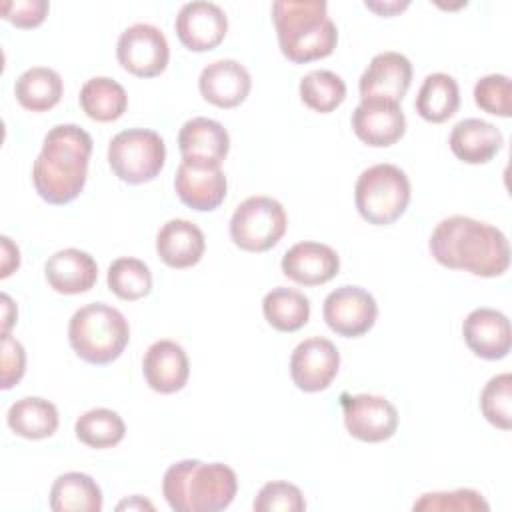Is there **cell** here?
<instances>
[{
	"label": "cell",
	"instance_id": "obj_26",
	"mask_svg": "<svg viewBox=\"0 0 512 512\" xmlns=\"http://www.w3.org/2000/svg\"><path fill=\"white\" fill-rule=\"evenodd\" d=\"M102 490L84 472H64L50 488V508L54 512H100Z\"/></svg>",
	"mask_w": 512,
	"mask_h": 512
},
{
	"label": "cell",
	"instance_id": "obj_36",
	"mask_svg": "<svg viewBox=\"0 0 512 512\" xmlns=\"http://www.w3.org/2000/svg\"><path fill=\"white\" fill-rule=\"evenodd\" d=\"M474 102L480 110L510 118L512 116V84L506 74H488L474 84Z\"/></svg>",
	"mask_w": 512,
	"mask_h": 512
},
{
	"label": "cell",
	"instance_id": "obj_42",
	"mask_svg": "<svg viewBox=\"0 0 512 512\" xmlns=\"http://www.w3.org/2000/svg\"><path fill=\"white\" fill-rule=\"evenodd\" d=\"M0 298H2V332H10V328L16 324L18 310L8 294H2Z\"/></svg>",
	"mask_w": 512,
	"mask_h": 512
},
{
	"label": "cell",
	"instance_id": "obj_33",
	"mask_svg": "<svg viewBox=\"0 0 512 512\" xmlns=\"http://www.w3.org/2000/svg\"><path fill=\"white\" fill-rule=\"evenodd\" d=\"M108 288L122 300H140L150 294L152 290V274L150 268L132 256H122L116 258L108 266V276H106Z\"/></svg>",
	"mask_w": 512,
	"mask_h": 512
},
{
	"label": "cell",
	"instance_id": "obj_16",
	"mask_svg": "<svg viewBox=\"0 0 512 512\" xmlns=\"http://www.w3.org/2000/svg\"><path fill=\"white\" fill-rule=\"evenodd\" d=\"M412 82V64L400 52L376 54L360 76L358 90L362 98H382L402 102Z\"/></svg>",
	"mask_w": 512,
	"mask_h": 512
},
{
	"label": "cell",
	"instance_id": "obj_17",
	"mask_svg": "<svg viewBox=\"0 0 512 512\" xmlns=\"http://www.w3.org/2000/svg\"><path fill=\"white\" fill-rule=\"evenodd\" d=\"M466 346L484 360H500L512 348L510 320L494 308H476L462 322Z\"/></svg>",
	"mask_w": 512,
	"mask_h": 512
},
{
	"label": "cell",
	"instance_id": "obj_15",
	"mask_svg": "<svg viewBox=\"0 0 512 512\" xmlns=\"http://www.w3.org/2000/svg\"><path fill=\"white\" fill-rule=\"evenodd\" d=\"M352 130L368 146L386 148L406 132V116L398 102L362 98L352 112Z\"/></svg>",
	"mask_w": 512,
	"mask_h": 512
},
{
	"label": "cell",
	"instance_id": "obj_18",
	"mask_svg": "<svg viewBox=\"0 0 512 512\" xmlns=\"http://www.w3.org/2000/svg\"><path fill=\"white\" fill-rule=\"evenodd\" d=\"M282 272L300 286H320L332 280L340 270V256L322 242L304 240L294 244L282 256Z\"/></svg>",
	"mask_w": 512,
	"mask_h": 512
},
{
	"label": "cell",
	"instance_id": "obj_31",
	"mask_svg": "<svg viewBox=\"0 0 512 512\" xmlns=\"http://www.w3.org/2000/svg\"><path fill=\"white\" fill-rule=\"evenodd\" d=\"M74 432L82 444L102 450L122 442L126 434V424L122 416L110 408H92L78 416Z\"/></svg>",
	"mask_w": 512,
	"mask_h": 512
},
{
	"label": "cell",
	"instance_id": "obj_40",
	"mask_svg": "<svg viewBox=\"0 0 512 512\" xmlns=\"http://www.w3.org/2000/svg\"><path fill=\"white\" fill-rule=\"evenodd\" d=\"M0 244H2L0 278H8L20 266V250H18V246L8 236H2Z\"/></svg>",
	"mask_w": 512,
	"mask_h": 512
},
{
	"label": "cell",
	"instance_id": "obj_1",
	"mask_svg": "<svg viewBox=\"0 0 512 512\" xmlns=\"http://www.w3.org/2000/svg\"><path fill=\"white\" fill-rule=\"evenodd\" d=\"M430 254L450 270L494 278L508 270L510 248L504 232L470 216H450L436 224L428 240Z\"/></svg>",
	"mask_w": 512,
	"mask_h": 512
},
{
	"label": "cell",
	"instance_id": "obj_41",
	"mask_svg": "<svg viewBox=\"0 0 512 512\" xmlns=\"http://www.w3.org/2000/svg\"><path fill=\"white\" fill-rule=\"evenodd\" d=\"M408 4H410L408 0H404V2H398V0H392V2H366V8L374 10L380 16H392V14H398L404 8H408Z\"/></svg>",
	"mask_w": 512,
	"mask_h": 512
},
{
	"label": "cell",
	"instance_id": "obj_13",
	"mask_svg": "<svg viewBox=\"0 0 512 512\" xmlns=\"http://www.w3.org/2000/svg\"><path fill=\"white\" fill-rule=\"evenodd\" d=\"M340 368V352L328 338L312 336L302 340L290 356L292 382L302 392L326 390Z\"/></svg>",
	"mask_w": 512,
	"mask_h": 512
},
{
	"label": "cell",
	"instance_id": "obj_22",
	"mask_svg": "<svg viewBox=\"0 0 512 512\" xmlns=\"http://www.w3.org/2000/svg\"><path fill=\"white\" fill-rule=\"evenodd\" d=\"M206 250L204 232L190 220L172 218L156 234V252L160 260L176 270L196 266Z\"/></svg>",
	"mask_w": 512,
	"mask_h": 512
},
{
	"label": "cell",
	"instance_id": "obj_23",
	"mask_svg": "<svg viewBox=\"0 0 512 512\" xmlns=\"http://www.w3.org/2000/svg\"><path fill=\"white\" fill-rule=\"evenodd\" d=\"M178 150L186 160L222 164L230 150V136L220 122L196 116L182 124L178 132Z\"/></svg>",
	"mask_w": 512,
	"mask_h": 512
},
{
	"label": "cell",
	"instance_id": "obj_4",
	"mask_svg": "<svg viewBox=\"0 0 512 512\" xmlns=\"http://www.w3.org/2000/svg\"><path fill=\"white\" fill-rule=\"evenodd\" d=\"M236 492V472L222 462L180 460L162 480V494L176 512H218L232 504Z\"/></svg>",
	"mask_w": 512,
	"mask_h": 512
},
{
	"label": "cell",
	"instance_id": "obj_2",
	"mask_svg": "<svg viewBox=\"0 0 512 512\" xmlns=\"http://www.w3.org/2000/svg\"><path fill=\"white\" fill-rule=\"evenodd\" d=\"M92 136L76 124L48 130L32 166V182L42 200L54 206L72 202L88 178Z\"/></svg>",
	"mask_w": 512,
	"mask_h": 512
},
{
	"label": "cell",
	"instance_id": "obj_39",
	"mask_svg": "<svg viewBox=\"0 0 512 512\" xmlns=\"http://www.w3.org/2000/svg\"><path fill=\"white\" fill-rule=\"evenodd\" d=\"M26 370V352L24 346L10 336V332H2V376L0 386L2 390H10L18 384Z\"/></svg>",
	"mask_w": 512,
	"mask_h": 512
},
{
	"label": "cell",
	"instance_id": "obj_35",
	"mask_svg": "<svg viewBox=\"0 0 512 512\" xmlns=\"http://www.w3.org/2000/svg\"><path fill=\"white\" fill-rule=\"evenodd\" d=\"M412 508L432 512H486L490 506L480 492L472 488H456L450 492H426L412 504Z\"/></svg>",
	"mask_w": 512,
	"mask_h": 512
},
{
	"label": "cell",
	"instance_id": "obj_34",
	"mask_svg": "<svg viewBox=\"0 0 512 512\" xmlns=\"http://www.w3.org/2000/svg\"><path fill=\"white\" fill-rule=\"evenodd\" d=\"M482 416L500 430L512 428V374L492 376L480 394Z\"/></svg>",
	"mask_w": 512,
	"mask_h": 512
},
{
	"label": "cell",
	"instance_id": "obj_29",
	"mask_svg": "<svg viewBox=\"0 0 512 512\" xmlns=\"http://www.w3.org/2000/svg\"><path fill=\"white\" fill-rule=\"evenodd\" d=\"M80 108L96 122L118 120L128 108V94L122 84L108 76H94L80 88Z\"/></svg>",
	"mask_w": 512,
	"mask_h": 512
},
{
	"label": "cell",
	"instance_id": "obj_3",
	"mask_svg": "<svg viewBox=\"0 0 512 512\" xmlns=\"http://www.w3.org/2000/svg\"><path fill=\"white\" fill-rule=\"evenodd\" d=\"M272 22L280 52L294 64L326 58L338 44V28L324 0H276Z\"/></svg>",
	"mask_w": 512,
	"mask_h": 512
},
{
	"label": "cell",
	"instance_id": "obj_30",
	"mask_svg": "<svg viewBox=\"0 0 512 512\" xmlns=\"http://www.w3.org/2000/svg\"><path fill=\"white\" fill-rule=\"evenodd\" d=\"M266 322L278 332H296L310 318V300L296 288L276 286L262 300Z\"/></svg>",
	"mask_w": 512,
	"mask_h": 512
},
{
	"label": "cell",
	"instance_id": "obj_43",
	"mask_svg": "<svg viewBox=\"0 0 512 512\" xmlns=\"http://www.w3.org/2000/svg\"><path fill=\"white\" fill-rule=\"evenodd\" d=\"M124 508H128V510H144V508L154 510V506H152L148 500H144L142 496H132V498L120 502V504H118V510H124Z\"/></svg>",
	"mask_w": 512,
	"mask_h": 512
},
{
	"label": "cell",
	"instance_id": "obj_21",
	"mask_svg": "<svg viewBox=\"0 0 512 512\" xmlns=\"http://www.w3.org/2000/svg\"><path fill=\"white\" fill-rule=\"evenodd\" d=\"M44 276L48 286L58 294H82L96 284L98 264L84 250L64 248L46 260Z\"/></svg>",
	"mask_w": 512,
	"mask_h": 512
},
{
	"label": "cell",
	"instance_id": "obj_19",
	"mask_svg": "<svg viewBox=\"0 0 512 512\" xmlns=\"http://www.w3.org/2000/svg\"><path fill=\"white\" fill-rule=\"evenodd\" d=\"M198 88L206 102L218 108H234L248 98L252 78L244 64L232 58H222L202 68Z\"/></svg>",
	"mask_w": 512,
	"mask_h": 512
},
{
	"label": "cell",
	"instance_id": "obj_37",
	"mask_svg": "<svg viewBox=\"0 0 512 512\" xmlns=\"http://www.w3.org/2000/svg\"><path fill=\"white\" fill-rule=\"evenodd\" d=\"M252 508L256 512H302L306 510V500L296 484L286 480L266 482L256 494Z\"/></svg>",
	"mask_w": 512,
	"mask_h": 512
},
{
	"label": "cell",
	"instance_id": "obj_6",
	"mask_svg": "<svg viewBox=\"0 0 512 512\" xmlns=\"http://www.w3.org/2000/svg\"><path fill=\"white\" fill-rule=\"evenodd\" d=\"M410 180L394 164H374L356 180L354 204L358 214L374 226L394 224L408 208Z\"/></svg>",
	"mask_w": 512,
	"mask_h": 512
},
{
	"label": "cell",
	"instance_id": "obj_32",
	"mask_svg": "<svg viewBox=\"0 0 512 512\" xmlns=\"http://www.w3.org/2000/svg\"><path fill=\"white\" fill-rule=\"evenodd\" d=\"M300 100L314 112L328 114L346 98L344 80L332 70H312L300 80Z\"/></svg>",
	"mask_w": 512,
	"mask_h": 512
},
{
	"label": "cell",
	"instance_id": "obj_14",
	"mask_svg": "<svg viewBox=\"0 0 512 512\" xmlns=\"http://www.w3.org/2000/svg\"><path fill=\"white\" fill-rule=\"evenodd\" d=\"M174 30L178 40L192 52H206L216 48L226 32H228V18L224 10L206 0L186 2L174 20Z\"/></svg>",
	"mask_w": 512,
	"mask_h": 512
},
{
	"label": "cell",
	"instance_id": "obj_7",
	"mask_svg": "<svg viewBox=\"0 0 512 512\" xmlns=\"http://www.w3.org/2000/svg\"><path fill=\"white\" fill-rule=\"evenodd\" d=\"M166 162V146L158 132L148 128H128L118 132L108 144V164L126 184L154 180Z\"/></svg>",
	"mask_w": 512,
	"mask_h": 512
},
{
	"label": "cell",
	"instance_id": "obj_24",
	"mask_svg": "<svg viewBox=\"0 0 512 512\" xmlns=\"http://www.w3.org/2000/svg\"><path fill=\"white\" fill-rule=\"evenodd\" d=\"M448 144L458 160L466 164H486L500 152L504 136L486 120L464 118L452 128Z\"/></svg>",
	"mask_w": 512,
	"mask_h": 512
},
{
	"label": "cell",
	"instance_id": "obj_25",
	"mask_svg": "<svg viewBox=\"0 0 512 512\" xmlns=\"http://www.w3.org/2000/svg\"><path fill=\"white\" fill-rule=\"evenodd\" d=\"M58 408L40 396H24L16 400L6 414L8 428L26 440L50 438L58 430Z\"/></svg>",
	"mask_w": 512,
	"mask_h": 512
},
{
	"label": "cell",
	"instance_id": "obj_38",
	"mask_svg": "<svg viewBox=\"0 0 512 512\" xmlns=\"http://www.w3.org/2000/svg\"><path fill=\"white\" fill-rule=\"evenodd\" d=\"M2 18L16 28H36L44 22L50 4L46 0H4Z\"/></svg>",
	"mask_w": 512,
	"mask_h": 512
},
{
	"label": "cell",
	"instance_id": "obj_27",
	"mask_svg": "<svg viewBox=\"0 0 512 512\" xmlns=\"http://www.w3.org/2000/svg\"><path fill=\"white\" fill-rule=\"evenodd\" d=\"M460 106L458 82L444 72L428 74L416 94L414 108L426 122L440 124L456 114Z\"/></svg>",
	"mask_w": 512,
	"mask_h": 512
},
{
	"label": "cell",
	"instance_id": "obj_11",
	"mask_svg": "<svg viewBox=\"0 0 512 512\" xmlns=\"http://www.w3.org/2000/svg\"><path fill=\"white\" fill-rule=\"evenodd\" d=\"M342 414L348 434L362 442H384L398 430L396 406L378 394H344Z\"/></svg>",
	"mask_w": 512,
	"mask_h": 512
},
{
	"label": "cell",
	"instance_id": "obj_5",
	"mask_svg": "<svg viewBox=\"0 0 512 512\" xmlns=\"http://www.w3.org/2000/svg\"><path fill=\"white\" fill-rule=\"evenodd\" d=\"M130 340V326L124 314L104 302L78 308L68 324V342L78 358L104 366L114 362Z\"/></svg>",
	"mask_w": 512,
	"mask_h": 512
},
{
	"label": "cell",
	"instance_id": "obj_10",
	"mask_svg": "<svg viewBox=\"0 0 512 512\" xmlns=\"http://www.w3.org/2000/svg\"><path fill=\"white\" fill-rule=\"evenodd\" d=\"M322 316L326 326L338 336L358 338L374 326L378 304L368 290L344 284L326 296Z\"/></svg>",
	"mask_w": 512,
	"mask_h": 512
},
{
	"label": "cell",
	"instance_id": "obj_28",
	"mask_svg": "<svg viewBox=\"0 0 512 512\" xmlns=\"http://www.w3.org/2000/svg\"><path fill=\"white\" fill-rule=\"evenodd\" d=\"M62 92L64 84L60 74L46 66H32L24 70L14 84L16 100L30 112H46L54 108L60 102Z\"/></svg>",
	"mask_w": 512,
	"mask_h": 512
},
{
	"label": "cell",
	"instance_id": "obj_9",
	"mask_svg": "<svg viewBox=\"0 0 512 512\" xmlns=\"http://www.w3.org/2000/svg\"><path fill=\"white\" fill-rule=\"evenodd\" d=\"M116 58L126 72L138 78H154L168 66V40L154 24H132L118 38Z\"/></svg>",
	"mask_w": 512,
	"mask_h": 512
},
{
	"label": "cell",
	"instance_id": "obj_8",
	"mask_svg": "<svg viewBox=\"0 0 512 512\" xmlns=\"http://www.w3.org/2000/svg\"><path fill=\"white\" fill-rule=\"evenodd\" d=\"M288 216L284 206L270 196H250L240 202L230 218V238L246 252H266L284 236Z\"/></svg>",
	"mask_w": 512,
	"mask_h": 512
},
{
	"label": "cell",
	"instance_id": "obj_12",
	"mask_svg": "<svg viewBox=\"0 0 512 512\" xmlns=\"http://www.w3.org/2000/svg\"><path fill=\"white\" fill-rule=\"evenodd\" d=\"M174 190L188 208L210 212L224 202L228 182L222 164L182 158L176 168Z\"/></svg>",
	"mask_w": 512,
	"mask_h": 512
},
{
	"label": "cell",
	"instance_id": "obj_20",
	"mask_svg": "<svg viewBox=\"0 0 512 512\" xmlns=\"http://www.w3.org/2000/svg\"><path fill=\"white\" fill-rule=\"evenodd\" d=\"M146 384L160 394L182 390L190 376V362L184 348L174 340H156L148 346L142 360Z\"/></svg>",
	"mask_w": 512,
	"mask_h": 512
}]
</instances>
